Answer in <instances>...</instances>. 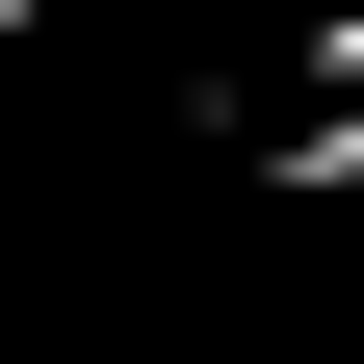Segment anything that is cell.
<instances>
[{"mask_svg":"<svg viewBox=\"0 0 364 364\" xmlns=\"http://www.w3.org/2000/svg\"><path fill=\"white\" fill-rule=\"evenodd\" d=\"M287 208H364V105H338V130H287Z\"/></svg>","mask_w":364,"mask_h":364,"instance_id":"1","label":"cell"}]
</instances>
